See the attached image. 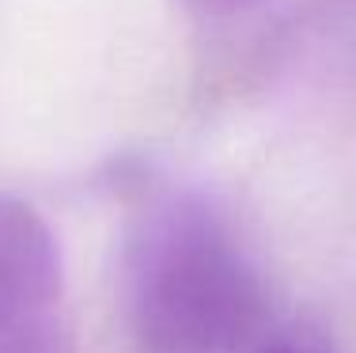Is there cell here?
<instances>
[{
  "label": "cell",
  "instance_id": "cell-4",
  "mask_svg": "<svg viewBox=\"0 0 356 353\" xmlns=\"http://www.w3.org/2000/svg\"><path fill=\"white\" fill-rule=\"evenodd\" d=\"M197 4H232V0H197Z\"/></svg>",
  "mask_w": 356,
  "mask_h": 353
},
{
  "label": "cell",
  "instance_id": "cell-1",
  "mask_svg": "<svg viewBox=\"0 0 356 353\" xmlns=\"http://www.w3.org/2000/svg\"><path fill=\"white\" fill-rule=\"evenodd\" d=\"M125 319L144 353H239L266 323V281L213 209L167 198L125 247Z\"/></svg>",
  "mask_w": 356,
  "mask_h": 353
},
{
  "label": "cell",
  "instance_id": "cell-3",
  "mask_svg": "<svg viewBox=\"0 0 356 353\" xmlns=\"http://www.w3.org/2000/svg\"><path fill=\"white\" fill-rule=\"evenodd\" d=\"M254 353H341V350L334 346V338L326 331L303 323V327H284V331L269 334L266 342H258Z\"/></svg>",
  "mask_w": 356,
  "mask_h": 353
},
{
  "label": "cell",
  "instance_id": "cell-2",
  "mask_svg": "<svg viewBox=\"0 0 356 353\" xmlns=\"http://www.w3.org/2000/svg\"><path fill=\"white\" fill-rule=\"evenodd\" d=\"M0 353H72L57 240L12 194H0Z\"/></svg>",
  "mask_w": 356,
  "mask_h": 353
}]
</instances>
